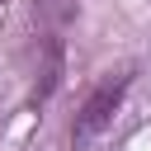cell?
<instances>
[{
	"label": "cell",
	"instance_id": "1",
	"mask_svg": "<svg viewBox=\"0 0 151 151\" xmlns=\"http://www.w3.org/2000/svg\"><path fill=\"white\" fill-rule=\"evenodd\" d=\"M132 76H137V66H113V71H104V76L85 90V99H80V109H76V118H71V146H76V151L90 146L99 132H109L113 113L123 109V99H127V90H132Z\"/></svg>",
	"mask_w": 151,
	"mask_h": 151
},
{
	"label": "cell",
	"instance_id": "2",
	"mask_svg": "<svg viewBox=\"0 0 151 151\" xmlns=\"http://www.w3.org/2000/svg\"><path fill=\"white\" fill-rule=\"evenodd\" d=\"M61 76H66V38L38 33V71H33V85H28V109H42L61 90Z\"/></svg>",
	"mask_w": 151,
	"mask_h": 151
},
{
	"label": "cell",
	"instance_id": "3",
	"mask_svg": "<svg viewBox=\"0 0 151 151\" xmlns=\"http://www.w3.org/2000/svg\"><path fill=\"white\" fill-rule=\"evenodd\" d=\"M80 19V0H33V28L38 33H66Z\"/></svg>",
	"mask_w": 151,
	"mask_h": 151
}]
</instances>
